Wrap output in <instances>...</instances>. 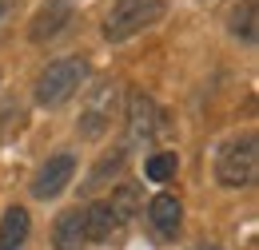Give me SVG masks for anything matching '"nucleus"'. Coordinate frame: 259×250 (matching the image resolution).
<instances>
[{
    "label": "nucleus",
    "instance_id": "f257e3e1",
    "mask_svg": "<svg viewBox=\"0 0 259 250\" xmlns=\"http://www.w3.org/2000/svg\"><path fill=\"white\" fill-rule=\"evenodd\" d=\"M259 175V139L255 131L231 135L215 155V183L220 187H251Z\"/></svg>",
    "mask_w": 259,
    "mask_h": 250
},
{
    "label": "nucleus",
    "instance_id": "f03ea898",
    "mask_svg": "<svg viewBox=\"0 0 259 250\" xmlns=\"http://www.w3.org/2000/svg\"><path fill=\"white\" fill-rule=\"evenodd\" d=\"M84 76H88V60L84 56H60V60H52L36 76V103L40 107H60V103H68L72 95L80 92Z\"/></svg>",
    "mask_w": 259,
    "mask_h": 250
},
{
    "label": "nucleus",
    "instance_id": "7ed1b4c3",
    "mask_svg": "<svg viewBox=\"0 0 259 250\" xmlns=\"http://www.w3.org/2000/svg\"><path fill=\"white\" fill-rule=\"evenodd\" d=\"M163 12H167V0H116L108 20H104V40H112V44L132 40L144 28L160 24Z\"/></svg>",
    "mask_w": 259,
    "mask_h": 250
},
{
    "label": "nucleus",
    "instance_id": "20e7f679",
    "mask_svg": "<svg viewBox=\"0 0 259 250\" xmlns=\"http://www.w3.org/2000/svg\"><path fill=\"white\" fill-rule=\"evenodd\" d=\"M120 99H124V84H116V80H104L96 84L88 99H84V107H80V119H76V135L80 139H100V135H108V127L112 119L120 115Z\"/></svg>",
    "mask_w": 259,
    "mask_h": 250
},
{
    "label": "nucleus",
    "instance_id": "39448f33",
    "mask_svg": "<svg viewBox=\"0 0 259 250\" xmlns=\"http://www.w3.org/2000/svg\"><path fill=\"white\" fill-rule=\"evenodd\" d=\"M128 147H152V139H156V131H160V107H156V99L144 92H132L128 95Z\"/></svg>",
    "mask_w": 259,
    "mask_h": 250
},
{
    "label": "nucleus",
    "instance_id": "423d86ee",
    "mask_svg": "<svg viewBox=\"0 0 259 250\" xmlns=\"http://www.w3.org/2000/svg\"><path fill=\"white\" fill-rule=\"evenodd\" d=\"M72 175H76V155H72V151H60V155H52L40 171H36L32 195L36 199H56V195L72 183Z\"/></svg>",
    "mask_w": 259,
    "mask_h": 250
},
{
    "label": "nucleus",
    "instance_id": "0eeeda50",
    "mask_svg": "<svg viewBox=\"0 0 259 250\" xmlns=\"http://www.w3.org/2000/svg\"><path fill=\"white\" fill-rule=\"evenodd\" d=\"M64 24H72V0H48V4H44V8L32 16L28 36H32L36 44H44V40L60 36V32H64Z\"/></svg>",
    "mask_w": 259,
    "mask_h": 250
},
{
    "label": "nucleus",
    "instance_id": "6e6552de",
    "mask_svg": "<svg viewBox=\"0 0 259 250\" xmlns=\"http://www.w3.org/2000/svg\"><path fill=\"white\" fill-rule=\"evenodd\" d=\"M52 242L56 250H84L92 238H88V215L84 207H72L56 219V230H52Z\"/></svg>",
    "mask_w": 259,
    "mask_h": 250
},
{
    "label": "nucleus",
    "instance_id": "1a4fd4ad",
    "mask_svg": "<svg viewBox=\"0 0 259 250\" xmlns=\"http://www.w3.org/2000/svg\"><path fill=\"white\" fill-rule=\"evenodd\" d=\"M148 219H152V226L160 230L163 238H176V234H180V226H184V203H180L176 195L160 191V195L148 203Z\"/></svg>",
    "mask_w": 259,
    "mask_h": 250
},
{
    "label": "nucleus",
    "instance_id": "9d476101",
    "mask_svg": "<svg viewBox=\"0 0 259 250\" xmlns=\"http://www.w3.org/2000/svg\"><path fill=\"white\" fill-rule=\"evenodd\" d=\"M32 234V219L24 207H8L0 219V250H20Z\"/></svg>",
    "mask_w": 259,
    "mask_h": 250
},
{
    "label": "nucleus",
    "instance_id": "9b49d317",
    "mask_svg": "<svg viewBox=\"0 0 259 250\" xmlns=\"http://www.w3.org/2000/svg\"><path fill=\"white\" fill-rule=\"evenodd\" d=\"M84 215H88V238H92V242H104V238H112V230L120 226L108 203H92V207H84Z\"/></svg>",
    "mask_w": 259,
    "mask_h": 250
},
{
    "label": "nucleus",
    "instance_id": "f8f14e48",
    "mask_svg": "<svg viewBox=\"0 0 259 250\" xmlns=\"http://www.w3.org/2000/svg\"><path fill=\"white\" fill-rule=\"evenodd\" d=\"M144 171H148L152 183H171L176 171H180V159H176V151H156V155L144 163Z\"/></svg>",
    "mask_w": 259,
    "mask_h": 250
},
{
    "label": "nucleus",
    "instance_id": "ddd939ff",
    "mask_svg": "<svg viewBox=\"0 0 259 250\" xmlns=\"http://www.w3.org/2000/svg\"><path fill=\"white\" fill-rule=\"evenodd\" d=\"M255 8L259 0H243V8H235L231 12V36H239V40H255Z\"/></svg>",
    "mask_w": 259,
    "mask_h": 250
},
{
    "label": "nucleus",
    "instance_id": "4468645a",
    "mask_svg": "<svg viewBox=\"0 0 259 250\" xmlns=\"http://www.w3.org/2000/svg\"><path fill=\"white\" fill-rule=\"evenodd\" d=\"M192 250H220V246H211V242H199V246H192Z\"/></svg>",
    "mask_w": 259,
    "mask_h": 250
},
{
    "label": "nucleus",
    "instance_id": "2eb2a0df",
    "mask_svg": "<svg viewBox=\"0 0 259 250\" xmlns=\"http://www.w3.org/2000/svg\"><path fill=\"white\" fill-rule=\"evenodd\" d=\"M4 12H8V0H0V16H4Z\"/></svg>",
    "mask_w": 259,
    "mask_h": 250
}]
</instances>
